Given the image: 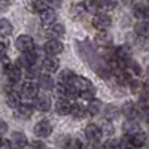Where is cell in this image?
<instances>
[{
  "mask_svg": "<svg viewBox=\"0 0 149 149\" xmlns=\"http://www.w3.org/2000/svg\"><path fill=\"white\" fill-rule=\"evenodd\" d=\"M137 107L140 109H149V94L143 91V94L139 97V102H137Z\"/></svg>",
  "mask_w": 149,
  "mask_h": 149,
  "instance_id": "obj_29",
  "label": "cell"
},
{
  "mask_svg": "<svg viewBox=\"0 0 149 149\" xmlns=\"http://www.w3.org/2000/svg\"><path fill=\"white\" fill-rule=\"evenodd\" d=\"M15 109H17L18 116L22 118V119H29V118L33 115V106H30V104H27V103H19Z\"/></svg>",
  "mask_w": 149,
  "mask_h": 149,
  "instance_id": "obj_21",
  "label": "cell"
},
{
  "mask_svg": "<svg viewBox=\"0 0 149 149\" xmlns=\"http://www.w3.org/2000/svg\"><path fill=\"white\" fill-rule=\"evenodd\" d=\"M6 131H8V124H6V121L0 119V136H3Z\"/></svg>",
  "mask_w": 149,
  "mask_h": 149,
  "instance_id": "obj_38",
  "label": "cell"
},
{
  "mask_svg": "<svg viewBox=\"0 0 149 149\" xmlns=\"http://www.w3.org/2000/svg\"><path fill=\"white\" fill-rule=\"evenodd\" d=\"M12 146V143L9 142V140H6V139H0V148H10Z\"/></svg>",
  "mask_w": 149,
  "mask_h": 149,
  "instance_id": "obj_40",
  "label": "cell"
},
{
  "mask_svg": "<svg viewBox=\"0 0 149 149\" xmlns=\"http://www.w3.org/2000/svg\"><path fill=\"white\" fill-rule=\"evenodd\" d=\"M85 113H86V110L79 106V104H72V110H70V115L73 118H76V119H81V118H85Z\"/></svg>",
  "mask_w": 149,
  "mask_h": 149,
  "instance_id": "obj_28",
  "label": "cell"
},
{
  "mask_svg": "<svg viewBox=\"0 0 149 149\" xmlns=\"http://www.w3.org/2000/svg\"><path fill=\"white\" fill-rule=\"evenodd\" d=\"M15 46H17L18 51L27 52V51H31V49L34 48V40H33V37L29 36V34H21V36L17 37Z\"/></svg>",
  "mask_w": 149,
  "mask_h": 149,
  "instance_id": "obj_3",
  "label": "cell"
},
{
  "mask_svg": "<svg viewBox=\"0 0 149 149\" xmlns=\"http://www.w3.org/2000/svg\"><path fill=\"white\" fill-rule=\"evenodd\" d=\"M45 3L51 8H60L61 3H63V0H45Z\"/></svg>",
  "mask_w": 149,
  "mask_h": 149,
  "instance_id": "obj_36",
  "label": "cell"
},
{
  "mask_svg": "<svg viewBox=\"0 0 149 149\" xmlns=\"http://www.w3.org/2000/svg\"><path fill=\"white\" fill-rule=\"evenodd\" d=\"M121 112L127 116V119H136L137 115H139V107H137V104H134L131 102H127L121 107Z\"/></svg>",
  "mask_w": 149,
  "mask_h": 149,
  "instance_id": "obj_15",
  "label": "cell"
},
{
  "mask_svg": "<svg viewBox=\"0 0 149 149\" xmlns=\"http://www.w3.org/2000/svg\"><path fill=\"white\" fill-rule=\"evenodd\" d=\"M57 19V14H55V10L52 8H45L42 12H40V22L43 24L45 27L48 26H51V24H54Z\"/></svg>",
  "mask_w": 149,
  "mask_h": 149,
  "instance_id": "obj_12",
  "label": "cell"
},
{
  "mask_svg": "<svg viewBox=\"0 0 149 149\" xmlns=\"http://www.w3.org/2000/svg\"><path fill=\"white\" fill-rule=\"evenodd\" d=\"M14 146H17V148H26L29 143H27V136L24 134V133H19V131H17V133H14L12 134V142H10Z\"/></svg>",
  "mask_w": 149,
  "mask_h": 149,
  "instance_id": "obj_23",
  "label": "cell"
},
{
  "mask_svg": "<svg viewBox=\"0 0 149 149\" xmlns=\"http://www.w3.org/2000/svg\"><path fill=\"white\" fill-rule=\"evenodd\" d=\"M37 93H39V86H37V84H34L31 81L24 82L21 85V88H19L21 98H26V100H31V98H34L37 95Z\"/></svg>",
  "mask_w": 149,
  "mask_h": 149,
  "instance_id": "obj_2",
  "label": "cell"
},
{
  "mask_svg": "<svg viewBox=\"0 0 149 149\" xmlns=\"http://www.w3.org/2000/svg\"><path fill=\"white\" fill-rule=\"evenodd\" d=\"M45 8H48V5L42 2V0H34L33 3H30V10L33 12H42Z\"/></svg>",
  "mask_w": 149,
  "mask_h": 149,
  "instance_id": "obj_30",
  "label": "cell"
},
{
  "mask_svg": "<svg viewBox=\"0 0 149 149\" xmlns=\"http://www.w3.org/2000/svg\"><path fill=\"white\" fill-rule=\"evenodd\" d=\"M148 74H149V66H148Z\"/></svg>",
  "mask_w": 149,
  "mask_h": 149,
  "instance_id": "obj_44",
  "label": "cell"
},
{
  "mask_svg": "<svg viewBox=\"0 0 149 149\" xmlns=\"http://www.w3.org/2000/svg\"><path fill=\"white\" fill-rule=\"evenodd\" d=\"M85 10V6L84 3H76V5H72V9H70V14L73 17H79L82 12Z\"/></svg>",
  "mask_w": 149,
  "mask_h": 149,
  "instance_id": "obj_31",
  "label": "cell"
},
{
  "mask_svg": "<svg viewBox=\"0 0 149 149\" xmlns=\"http://www.w3.org/2000/svg\"><path fill=\"white\" fill-rule=\"evenodd\" d=\"M39 88H42L43 91H51L55 84H54V79L49 76V74H39Z\"/></svg>",
  "mask_w": 149,
  "mask_h": 149,
  "instance_id": "obj_20",
  "label": "cell"
},
{
  "mask_svg": "<svg viewBox=\"0 0 149 149\" xmlns=\"http://www.w3.org/2000/svg\"><path fill=\"white\" fill-rule=\"evenodd\" d=\"M102 9H113L116 6V0H100Z\"/></svg>",
  "mask_w": 149,
  "mask_h": 149,
  "instance_id": "obj_33",
  "label": "cell"
},
{
  "mask_svg": "<svg viewBox=\"0 0 149 149\" xmlns=\"http://www.w3.org/2000/svg\"><path fill=\"white\" fill-rule=\"evenodd\" d=\"M84 145L81 143V140L79 139H69V142L66 143V148H69V149H81Z\"/></svg>",
  "mask_w": 149,
  "mask_h": 149,
  "instance_id": "obj_32",
  "label": "cell"
},
{
  "mask_svg": "<svg viewBox=\"0 0 149 149\" xmlns=\"http://www.w3.org/2000/svg\"><path fill=\"white\" fill-rule=\"evenodd\" d=\"M42 67H43V70L48 72V73H55V72L58 70V67H60V61H58L54 55H49V57H46V58L43 60Z\"/></svg>",
  "mask_w": 149,
  "mask_h": 149,
  "instance_id": "obj_14",
  "label": "cell"
},
{
  "mask_svg": "<svg viewBox=\"0 0 149 149\" xmlns=\"http://www.w3.org/2000/svg\"><path fill=\"white\" fill-rule=\"evenodd\" d=\"M84 6H85V9L88 12H91V14H97V12L102 9L100 0H85Z\"/></svg>",
  "mask_w": 149,
  "mask_h": 149,
  "instance_id": "obj_26",
  "label": "cell"
},
{
  "mask_svg": "<svg viewBox=\"0 0 149 149\" xmlns=\"http://www.w3.org/2000/svg\"><path fill=\"white\" fill-rule=\"evenodd\" d=\"M146 122L149 124V112H148V113H146Z\"/></svg>",
  "mask_w": 149,
  "mask_h": 149,
  "instance_id": "obj_43",
  "label": "cell"
},
{
  "mask_svg": "<svg viewBox=\"0 0 149 149\" xmlns=\"http://www.w3.org/2000/svg\"><path fill=\"white\" fill-rule=\"evenodd\" d=\"M43 48H45V52L48 55H60L61 52H63V49H64L63 43H61L58 39H49V40H46Z\"/></svg>",
  "mask_w": 149,
  "mask_h": 149,
  "instance_id": "obj_5",
  "label": "cell"
},
{
  "mask_svg": "<svg viewBox=\"0 0 149 149\" xmlns=\"http://www.w3.org/2000/svg\"><path fill=\"white\" fill-rule=\"evenodd\" d=\"M134 33L140 36V37H146L149 36V21L148 19H140L134 24Z\"/></svg>",
  "mask_w": 149,
  "mask_h": 149,
  "instance_id": "obj_18",
  "label": "cell"
},
{
  "mask_svg": "<svg viewBox=\"0 0 149 149\" xmlns=\"http://www.w3.org/2000/svg\"><path fill=\"white\" fill-rule=\"evenodd\" d=\"M142 91H145V93H148V94H149V79H146V81L143 82V86H142Z\"/></svg>",
  "mask_w": 149,
  "mask_h": 149,
  "instance_id": "obj_42",
  "label": "cell"
},
{
  "mask_svg": "<svg viewBox=\"0 0 149 149\" xmlns=\"http://www.w3.org/2000/svg\"><path fill=\"white\" fill-rule=\"evenodd\" d=\"M70 84L79 91V94H81L82 91H86V90L94 88V85L91 84V81L86 79V78H82V76H73V79L70 81Z\"/></svg>",
  "mask_w": 149,
  "mask_h": 149,
  "instance_id": "obj_9",
  "label": "cell"
},
{
  "mask_svg": "<svg viewBox=\"0 0 149 149\" xmlns=\"http://www.w3.org/2000/svg\"><path fill=\"white\" fill-rule=\"evenodd\" d=\"M106 113H107V115H106L107 118H109V116L113 118V116H116V113H118V109H116L115 106H109V107L106 109Z\"/></svg>",
  "mask_w": 149,
  "mask_h": 149,
  "instance_id": "obj_35",
  "label": "cell"
},
{
  "mask_svg": "<svg viewBox=\"0 0 149 149\" xmlns=\"http://www.w3.org/2000/svg\"><path fill=\"white\" fill-rule=\"evenodd\" d=\"M130 140H131V145L136 146V148H142L148 143V134L142 133V131H137L130 136Z\"/></svg>",
  "mask_w": 149,
  "mask_h": 149,
  "instance_id": "obj_19",
  "label": "cell"
},
{
  "mask_svg": "<svg viewBox=\"0 0 149 149\" xmlns=\"http://www.w3.org/2000/svg\"><path fill=\"white\" fill-rule=\"evenodd\" d=\"M30 146H31V148H45L46 145H45V143H42V142H39V140H34Z\"/></svg>",
  "mask_w": 149,
  "mask_h": 149,
  "instance_id": "obj_41",
  "label": "cell"
},
{
  "mask_svg": "<svg viewBox=\"0 0 149 149\" xmlns=\"http://www.w3.org/2000/svg\"><path fill=\"white\" fill-rule=\"evenodd\" d=\"M102 128V133L103 134H113V128H112L110 124H106L104 127H100Z\"/></svg>",
  "mask_w": 149,
  "mask_h": 149,
  "instance_id": "obj_37",
  "label": "cell"
},
{
  "mask_svg": "<svg viewBox=\"0 0 149 149\" xmlns=\"http://www.w3.org/2000/svg\"><path fill=\"white\" fill-rule=\"evenodd\" d=\"M19 103H21V95H19V93L8 88V91H6V104H8L9 107H12V109H15Z\"/></svg>",
  "mask_w": 149,
  "mask_h": 149,
  "instance_id": "obj_17",
  "label": "cell"
},
{
  "mask_svg": "<svg viewBox=\"0 0 149 149\" xmlns=\"http://www.w3.org/2000/svg\"><path fill=\"white\" fill-rule=\"evenodd\" d=\"M73 76H74V73L70 69H63L58 74V81H60V84H70Z\"/></svg>",
  "mask_w": 149,
  "mask_h": 149,
  "instance_id": "obj_27",
  "label": "cell"
},
{
  "mask_svg": "<svg viewBox=\"0 0 149 149\" xmlns=\"http://www.w3.org/2000/svg\"><path fill=\"white\" fill-rule=\"evenodd\" d=\"M6 49H8L6 43L0 42V57H5V55H6Z\"/></svg>",
  "mask_w": 149,
  "mask_h": 149,
  "instance_id": "obj_39",
  "label": "cell"
},
{
  "mask_svg": "<svg viewBox=\"0 0 149 149\" xmlns=\"http://www.w3.org/2000/svg\"><path fill=\"white\" fill-rule=\"evenodd\" d=\"M34 107L40 112H48L51 109V97L48 94H39L34 97Z\"/></svg>",
  "mask_w": 149,
  "mask_h": 149,
  "instance_id": "obj_7",
  "label": "cell"
},
{
  "mask_svg": "<svg viewBox=\"0 0 149 149\" xmlns=\"http://www.w3.org/2000/svg\"><path fill=\"white\" fill-rule=\"evenodd\" d=\"M78 51H79V54H81V57L86 61V63H93V61L98 57L97 54H95V51H94V48H93V45L88 42V40H85V42H79L78 43Z\"/></svg>",
  "mask_w": 149,
  "mask_h": 149,
  "instance_id": "obj_1",
  "label": "cell"
},
{
  "mask_svg": "<svg viewBox=\"0 0 149 149\" xmlns=\"http://www.w3.org/2000/svg\"><path fill=\"white\" fill-rule=\"evenodd\" d=\"M88 102L90 103H88V106H86V113H90L93 116L100 113V110L103 107V103L100 100H97V98H91V100H88Z\"/></svg>",
  "mask_w": 149,
  "mask_h": 149,
  "instance_id": "obj_22",
  "label": "cell"
},
{
  "mask_svg": "<svg viewBox=\"0 0 149 149\" xmlns=\"http://www.w3.org/2000/svg\"><path fill=\"white\" fill-rule=\"evenodd\" d=\"M12 31H14V26L12 22L6 18H2L0 19V34L2 36H10Z\"/></svg>",
  "mask_w": 149,
  "mask_h": 149,
  "instance_id": "obj_25",
  "label": "cell"
},
{
  "mask_svg": "<svg viewBox=\"0 0 149 149\" xmlns=\"http://www.w3.org/2000/svg\"><path fill=\"white\" fill-rule=\"evenodd\" d=\"M3 70H5V74L9 82L15 84L21 79V67L18 64H10V63H6L3 66Z\"/></svg>",
  "mask_w": 149,
  "mask_h": 149,
  "instance_id": "obj_4",
  "label": "cell"
},
{
  "mask_svg": "<svg viewBox=\"0 0 149 149\" xmlns=\"http://www.w3.org/2000/svg\"><path fill=\"white\" fill-rule=\"evenodd\" d=\"M94 40H95V43L98 45V46H110L112 45V42H113V36H112L109 31H106V30H100L97 34H95V37H94Z\"/></svg>",
  "mask_w": 149,
  "mask_h": 149,
  "instance_id": "obj_13",
  "label": "cell"
},
{
  "mask_svg": "<svg viewBox=\"0 0 149 149\" xmlns=\"http://www.w3.org/2000/svg\"><path fill=\"white\" fill-rule=\"evenodd\" d=\"M55 110L58 115H70V110H72V103L69 98L66 97H60L57 103H55Z\"/></svg>",
  "mask_w": 149,
  "mask_h": 149,
  "instance_id": "obj_11",
  "label": "cell"
},
{
  "mask_svg": "<svg viewBox=\"0 0 149 149\" xmlns=\"http://www.w3.org/2000/svg\"><path fill=\"white\" fill-rule=\"evenodd\" d=\"M33 131L37 137H48V136L52 133V125L49 121H39L34 125Z\"/></svg>",
  "mask_w": 149,
  "mask_h": 149,
  "instance_id": "obj_8",
  "label": "cell"
},
{
  "mask_svg": "<svg viewBox=\"0 0 149 149\" xmlns=\"http://www.w3.org/2000/svg\"><path fill=\"white\" fill-rule=\"evenodd\" d=\"M137 131H139V124L136 122V119H127L124 122V133L127 136H131Z\"/></svg>",
  "mask_w": 149,
  "mask_h": 149,
  "instance_id": "obj_24",
  "label": "cell"
},
{
  "mask_svg": "<svg viewBox=\"0 0 149 149\" xmlns=\"http://www.w3.org/2000/svg\"><path fill=\"white\" fill-rule=\"evenodd\" d=\"M110 24H112V19L107 14H95V17L93 18V26L94 29L97 30H106L110 27Z\"/></svg>",
  "mask_w": 149,
  "mask_h": 149,
  "instance_id": "obj_6",
  "label": "cell"
},
{
  "mask_svg": "<svg viewBox=\"0 0 149 149\" xmlns=\"http://www.w3.org/2000/svg\"><path fill=\"white\" fill-rule=\"evenodd\" d=\"M66 33V27L63 26V24H51V26H48V36L51 37V39H58V37H61Z\"/></svg>",
  "mask_w": 149,
  "mask_h": 149,
  "instance_id": "obj_16",
  "label": "cell"
},
{
  "mask_svg": "<svg viewBox=\"0 0 149 149\" xmlns=\"http://www.w3.org/2000/svg\"><path fill=\"white\" fill-rule=\"evenodd\" d=\"M85 136H86V139L91 140V142H98L102 139V128L95 125V124H88V125L85 127Z\"/></svg>",
  "mask_w": 149,
  "mask_h": 149,
  "instance_id": "obj_10",
  "label": "cell"
},
{
  "mask_svg": "<svg viewBox=\"0 0 149 149\" xmlns=\"http://www.w3.org/2000/svg\"><path fill=\"white\" fill-rule=\"evenodd\" d=\"M103 148H106V149H115V148H119V142H118L116 139H109V140L103 145Z\"/></svg>",
  "mask_w": 149,
  "mask_h": 149,
  "instance_id": "obj_34",
  "label": "cell"
}]
</instances>
